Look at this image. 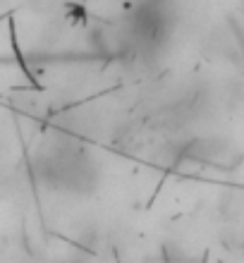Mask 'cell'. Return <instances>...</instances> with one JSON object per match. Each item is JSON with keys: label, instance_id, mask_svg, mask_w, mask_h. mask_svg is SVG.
Here are the masks:
<instances>
[{"label": "cell", "instance_id": "1", "mask_svg": "<svg viewBox=\"0 0 244 263\" xmlns=\"http://www.w3.org/2000/svg\"><path fill=\"white\" fill-rule=\"evenodd\" d=\"M34 173L36 180L50 192L82 196L93 194L101 177V170L86 146L65 132L48 137L46 146L36 153Z\"/></svg>", "mask_w": 244, "mask_h": 263}, {"label": "cell", "instance_id": "2", "mask_svg": "<svg viewBox=\"0 0 244 263\" xmlns=\"http://www.w3.org/2000/svg\"><path fill=\"white\" fill-rule=\"evenodd\" d=\"M173 3L170 0H139L122 24L132 43V53L151 58L161 53L173 34Z\"/></svg>", "mask_w": 244, "mask_h": 263}, {"label": "cell", "instance_id": "3", "mask_svg": "<svg viewBox=\"0 0 244 263\" xmlns=\"http://www.w3.org/2000/svg\"><path fill=\"white\" fill-rule=\"evenodd\" d=\"M173 156V163H199L213 167H232L239 158L230 141L220 137H192L175 146Z\"/></svg>", "mask_w": 244, "mask_h": 263}, {"label": "cell", "instance_id": "4", "mask_svg": "<svg viewBox=\"0 0 244 263\" xmlns=\"http://www.w3.org/2000/svg\"><path fill=\"white\" fill-rule=\"evenodd\" d=\"M58 263H86L82 256H70V258H63V261H58Z\"/></svg>", "mask_w": 244, "mask_h": 263}]
</instances>
